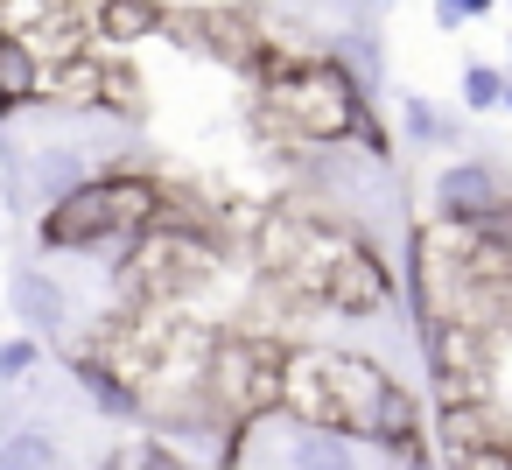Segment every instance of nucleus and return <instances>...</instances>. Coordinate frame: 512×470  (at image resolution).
<instances>
[{
	"label": "nucleus",
	"mask_w": 512,
	"mask_h": 470,
	"mask_svg": "<svg viewBox=\"0 0 512 470\" xmlns=\"http://www.w3.org/2000/svg\"><path fill=\"white\" fill-rule=\"evenodd\" d=\"M260 99H267V120L295 141H316V148H344V141H365L379 155V127L358 99V78L330 57H309V64H274L260 78Z\"/></svg>",
	"instance_id": "7ed1b4c3"
},
{
	"label": "nucleus",
	"mask_w": 512,
	"mask_h": 470,
	"mask_svg": "<svg viewBox=\"0 0 512 470\" xmlns=\"http://www.w3.org/2000/svg\"><path fill=\"white\" fill-rule=\"evenodd\" d=\"M8 295H15V309H22V323H29V330H64V323H71L64 288H57L50 274H36V267H22Z\"/></svg>",
	"instance_id": "f8f14e48"
},
{
	"label": "nucleus",
	"mask_w": 512,
	"mask_h": 470,
	"mask_svg": "<svg viewBox=\"0 0 512 470\" xmlns=\"http://www.w3.org/2000/svg\"><path fill=\"white\" fill-rule=\"evenodd\" d=\"M288 351L274 330H225L211 337V365H204V400L225 428H253L267 414L288 407Z\"/></svg>",
	"instance_id": "423d86ee"
},
{
	"label": "nucleus",
	"mask_w": 512,
	"mask_h": 470,
	"mask_svg": "<svg viewBox=\"0 0 512 470\" xmlns=\"http://www.w3.org/2000/svg\"><path fill=\"white\" fill-rule=\"evenodd\" d=\"M288 414L316 421V428H344L358 442L379 449H414V400L407 386L358 358V351H330V344H295L288 351Z\"/></svg>",
	"instance_id": "f03ea898"
},
{
	"label": "nucleus",
	"mask_w": 512,
	"mask_h": 470,
	"mask_svg": "<svg viewBox=\"0 0 512 470\" xmlns=\"http://www.w3.org/2000/svg\"><path fill=\"white\" fill-rule=\"evenodd\" d=\"M57 22H99V0H0L8 43H22L36 29H57Z\"/></svg>",
	"instance_id": "9b49d317"
},
{
	"label": "nucleus",
	"mask_w": 512,
	"mask_h": 470,
	"mask_svg": "<svg viewBox=\"0 0 512 470\" xmlns=\"http://www.w3.org/2000/svg\"><path fill=\"white\" fill-rule=\"evenodd\" d=\"M162 204H169V190H162L155 176L120 169V176L85 183L78 197L50 204L43 239L64 246V253H134V239H148V232L162 225Z\"/></svg>",
	"instance_id": "20e7f679"
},
{
	"label": "nucleus",
	"mask_w": 512,
	"mask_h": 470,
	"mask_svg": "<svg viewBox=\"0 0 512 470\" xmlns=\"http://www.w3.org/2000/svg\"><path fill=\"white\" fill-rule=\"evenodd\" d=\"M29 365H36V344L29 337H15L8 351H0V379H29Z\"/></svg>",
	"instance_id": "6ab92c4d"
},
{
	"label": "nucleus",
	"mask_w": 512,
	"mask_h": 470,
	"mask_svg": "<svg viewBox=\"0 0 512 470\" xmlns=\"http://www.w3.org/2000/svg\"><path fill=\"white\" fill-rule=\"evenodd\" d=\"M491 0H442V22H463V15H484Z\"/></svg>",
	"instance_id": "aec40b11"
},
{
	"label": "nucleus",
	"mask_w": 512,
	"mask_h": 470,
	"mask_svg": "<svg viewBox=\"0 0 512 470\" xmlns=\"http://www.w3.org/2000/svg\"><path fill=\"white\" fill-rule=\"evenodd\" d=\"M505 92H512V78H498L491 64H470V71H463V99H470V106H498Z\"/></svg>",
	"instance_id": "dca6fc26"
},
{
	"label": "nucleus",
	"mask_w": 512,
	"mask_h": 470,
	"mask_svg": "<svg viewBox=\"0 0 512 470\" xmlns=\"http://www.w3.org/2000/svg\"><path fill=\"white\" fill-rule=\"evenodd\" d=\"M218 281V246L204 239V232H169V225H155L148 239H134V253H127V288L141 295V302H183V295H197V288H211Z\"/></svg>",
	"instance_id": "0eeeda50"
},
{
	"label": "nucleus",
	"mask_w": 512,
	"mask_h": 470,
	"mask_svg": "<svg viewBox=\"0 0 512 470\" xmlns=\"http://www.w3.org/2000/svg\"><path fill=\"white\" fill-rule=\"evenodd\" d=\"M225 470H400V449L358 442L344 428H316V421L281 407V414H267V421L232 435Z\"/></svg>",
	"instance_id": "39448f33"
},
{
	"label": "nucleus",
	"mask_w": 512,
	"mask_h": 470,
	"mask_svg": "<svg viewBox=\"0 0 512 470\" xmlns=\"http://www.w3.org/2000/svg\"><path fill=\"white\" fill-rule=\"evenodd\" d=\"M421 351H428V379H435L442 407L491 400V330H470V323H421Z\"/></svg>",
	"instance_id": "6e6552de"
},
{
	"label": "nucleus",
	"mask_w": 512,
	"mask_h": 470,
	"mask_svg": "<svg viewBox=\"0 0 512 470\" xmlns=\"http://www.w3.org/2000/svg\"><path fill=\"white\" fill-rule=\"evenodd\" d=\"M253 260L267 281H281L302 309H337V316H379L393 281L379 267V253L330 218L309 211H267L253 232Z\"/></svg>",
	"instance_id": "f257e3e1"
},
{
	"label": "nucleus",
	"mask_w": 512,
	"mask_h": 470,
	"mask_svg": "<svg viewBox=\"0 0 512 470\" xmlns=\"http://www.w3.org/2000/svg\"><path fill=\"white\" fill-rule=\"evenodd\" d=\"M0 470H64V449L43 428H15L8 442H0Z\"/></svg>",
	"instance_id": "2eb2a0df"
},
{
	"label": "nucleus",
	"mask_w": 512,
	"mask_h": 470,
	"mask_svg": "<svg viewBox=\"0 0 512 470\" xmlns=\"http://www.w3.org/2000/svg\"><path fill=\"white\" fill-rule=\"evenodd\" d=\"M0 99H8V113H22V106H36V99H43V64H36L22 43L0 50Z\"/></svg>",
	"instance_id": "4468645a"
},
{
	"label": "nucleus",
	"mask_w": 512,
	"mask_h": 470,
	"mask_svg": "<svg viewBox=\"0 0 512 470\" xmlns=\"http://www.w3.org/2000/svg\"><path fill=\"white\" fill-rule=\"evenodd\" d=\"M449 470H512V442H505V449H470V456H449Z\"/></svg>",
	"instance_id": "a211bd4d"
},
{
	"label": "nucleus",
	"mask_w": 512,
	"mask_h": 470,
	"mask_svg": "<svg viewBox=\"0 0 512 470\" xmlns=\"http://www.w3.org/2000/svg\"><path fill=\"white\" fill-rule=\"evenodd\" d=\"M435 204H442V218H456V225H484L491 211H505V183H498L491 162H449L442 183H435Z\"/></svg>",
	"instance_id": "1a4fd4ad"
},
{
	"label": "nucleus",
	"mask_w": 512,
	"mask_h": 470,
	"mask_svg": "<svg viewBox=\"0 0 512 470\" xmlns=\"http://www.w3.org/2000/svg\"><path fill=\"white\" fill-rule=\"evenodd\" d=\"M113 50H127V43H141V36H155V29H169V15L155 8V0H99V22H92Z\"/></svg>",
	"instance_id": "ddd939ff"
},
{
	"label": "nucleus",
	"mask_w": 512,
	"mask_h": 470,
	"mask_svg": "<svg viewBox=\"0 0 512 470\" xmlns=\"http://www.w3.org/2000/svg\"><path fill=\"white\" fill-rule=\"evenodd\" d=\"M505 99H512V92H505Z\"/></svg>",
	"instance_id": "412c9836"
},
{
	"label": "nucleus",
	"mask_w": 512,
	"mask_h": 470,
	"mask_svg": "<svg viewBox=\"0 0 512 470\" xmlns=\"http://www.w3.org/2000/svg\"><path fill=\"white\" fill-rule=\"evenodd\" d=\"M435 435H442V463H449V456H470V449H505L512 421H498L491 400H463V407H442Z\"/></svg>",
	"instance_id": "9d476101"
},
{
	"label": "nucleus",
	"mask_w": 512,
	"mask_h": 470,
	"mask_svg": "<svg viewBox=\"0 0 512 470\" xmlns=\"http://www.w3.org/2000/svg\"><path fill=\"white\" fill-rule=\"evenodd\" d=\"M400 120H407L414 141H442V120L428 113V99H400Z\"/></svg>",
	"instance_id": "f3484780"
}]
</instances>
